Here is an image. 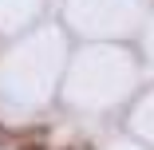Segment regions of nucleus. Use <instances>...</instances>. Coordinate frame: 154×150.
I'll return each instance as SVG.
<instances>
[{"mask_svg": "<svg viewBox=\"0 0 154 150\" xmlns=\"http://www.w3.org/2000/svg\"><path fill=\"white\" fill-rule=\"evenodd\" d=\"M20 150H48V146H44V142H24Z\"/></svg>", "mask_w": 154, "mask_h": 150, "instance_id": "f257e3e1", "label": "nucleus"}, {"mask_svg": "<svg viewBox=\"0 0 154 150\" xmlns=\"http://www.w3.org/2000/svg\"><path fill=\"white\" fill-rule=\"evenodd\" d=\"M67 150H79V146H67Z\"/></svg>", "mask_w": 154, "mask_h": 150, "instance_id": "f03ea898", "label": "nucleus"}]
</instances>
